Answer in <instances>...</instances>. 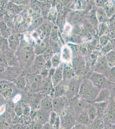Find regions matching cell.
Instances as JSON below:
<instances>
[{
	"mask_svg": "<svg viewBox=\"0 0 115 129\" xmlns=\"http://www.w3.org/2000/svg\"><path fill=\"white\" fill-rule=\"evenodd\" d=\"M108 61L105 55L100 56L96 60L94 68V72L106 75L110 69Z\"/></svg>",
	"mask_w": 115,
	"mask_h": 129,
	"instance_id": "30bf717a",
	"label": "cell"
},
{
	"mask_svg": "<svg viewBox=\"0 0 115 129\" xmlns=\"http://www.w3.org/2000/svg\"><path fill=\"white\" fill-rule=\"evenodd\" d=\"M77 123L91 126L92 121L91 120L88 114L87 111L76 116Z\"/></svg>",
	"mask_w": 115,
	"mask_h": 129,
	"instance_id": "44dd1931",
	"label": "cell"
},
{
	"mask_svg": "<svg viewBox=\"0 0 115 129\" xmlns=\"http://www.w3.org/2000/svg\"><path fill=\"white\" fill-rule=\"evenodd\" d=\"M112 50H113L112 46L111 44L110 41L106 45L102 47V49H101V51L103 53V54L105 55L107 54L108 53H109V52L112 51Z\"/></svg>",
	"mask_w": 115,
	"mask_h": 129,
	"instance_id": "d590c367",
	"label": "cell"
},
{
	"mask_svg": "<svg viewBox=\"0 0 115 129\" xmlns=\"http://www.w3.org/2000/svg\"><path fill=\"white\" fill-rule=\"evenodd\" d=\"M15 87L16 86L13 82L7 80H2L0 85L1 94L4 98L8 100L13 95Z\"/></svg>",
	"mask_w": 115,
	"mask_h": 129,
	"instance_id": "8fae6325",
	"label": "cell"
},
{
	"mask_svg": "<svg viewBox=\"0 0 115 129\" xmlns=\"http://www.w3.org/2000/svg\"><path fill=\"white\" fill-rule=\"evenodd\" d=\"M41 129H56L55 126L50 124L49 123L44 124Z\"/></svg>",
	"mask_w": 115,
	"mask_h": 129,
	"instance_id": "b9f144b4",
	"label": "cell"
},
{
	"mask_svg": "<svg viewBox=\"0 0 115 129\" xmlns=\"http://www.w3.org/2000/svg\"><path fill=\"white\" fill-rule=\"evenodd\" d=\"M21 71L16 67H9L5 70L4 75V79L3 80L13 81L16 78L20 76Z\"/></svg>",
	"mask_w": 115,
	"mask_h": 129,
	"instance_id": "7c38bea8",
	"label": "cell"
},
{
	"mask_svg": "<svg viewBox=\"0 0 115 129\" xmlns=\"http://www.w3.org/2000/svg\"><path fill=\"white\" fill-rule=\"evenodd\" d=\"M61 55V59L65 62V63H69L72 59L73 53L72 50L67 46H65L63 47Z\"/></svg>",
	"mask_w": 115,
	"mask_h": 129,
	"instance_id": "ffe728a7",
	"label": "cell"
},
{
	"mask_svg": "<svg viewBox=\"0 0 115 129\" xmlns=\"http://www.w3.org/2000/svg\"><path fill=\"white\" fill-rule=\"evenodd\" d=\"M53 67V64H52V63L51 62V60H50L47 61L46 62L45 67H44L45 69L49 71Z\"/></svg>",
	"mask_w": 115,
	"mask_h": 129,
	"instance_id": "60d3db41",
	"label": "cell"
},
{
	"mask_svg": "<svg viewBox=\"0 0 115 129\" xmlns=\"http://www.w3.org/2000/svg\"><path fill=\"white\" fill-rule=\"evenodd\" d=\"M110 67L115 66V51L112 50L106 55Z\"/></svg>",
	"mask_w": 115,
	"mask_h": 129,
	"instance_id": "f546056e",
	"label": "cell"
},
{
	"mask_svg": "<svg viewBox=\"0 0 115 129\" xmlns=\"http://www.w3.org/2000/svg\"><path fill=\"white\" fill-rule=\"evenodd\" d=\"M104 9L108 17L109 18L115 12V5L113 2H107Z\"/></svg>",
	"mask_w": 115,
	"mask_h": 129,
	"instance_id": "4316f807",
	"label": "cell"
},
{
	"mask_svg": "<svg viewBox=\"0 0 115 129\" xmlns=\"http://www.w3.org/2000/svg\"><path fill=\"white\" fill-rule=\"evenodd\" d=\"M87 112L89 117L92 121L96 119L98 115L97 109L93 103H91L88 108Z\"/></svg>",
	"mask_w": 115,
	"mask_h": 129,
	"instance_id": "d4e9b609",
	"label": "cell"
},
{
	"mask_svg": "<svg viewBox=\"0 0 115 129\" xmlns=\"http://www.w3.org/2000/svg\"><path fill=\"white\" fill-rule=\"evenodd\" d=\"M74 70L71 64L70 63H64L63 64V81L66 83L71 80L75 75Z\"/></svg>",
	"mask_w": 115,
	"mask_h": 129,
	"instance_id": "4fadbf2b",
	"label": "cell"
},
{
	"mask_svg": "<svg viewBox=\"0 0 115 129\" xmlns=\"http://www.w3.org/2000/svg\"><path fill=\"white\" fill-rule=\"evenodd\" d=\"M61 53H55L51 59V62L53 64V67L55 68H57L61 64Z\"/></svg>",
	"mask_w": 115,
	"mask_h": 129,
	"instance_id": "f1b7e54d",
	"label": "cell"
},
{
	"mask_svg": "<svg viewBox=\"0 0 115 129\" xmlns=\"http://www.w3.org/2000/svg\"><path fill=\"white\" fill-rule=\"evenodd\" d=\"M106 76L109 82L115 83V66L110 68Z\"/></svg>",
	"mask_w": 115,
	"mask_h": 129,
	"instance_id": "4dcf8cb0",
	"label": "cell"
},
{
	"mask_svg": "<svg viewBox=\"0 0 115 129\" xmlns=\"http://www.w3.org/2000/svg\"><path fill=\"white\" fill-rule=\"evenodd\" d=\"M91 23L94 28L98 29L99 25V23L98 21V19L96 16V11L94 10L92 12L90 16Z\"/></svg>",
	"mask_w": 115,
	"mask_h": 129,
	"instance_id": "1f68e13d",
	"label": "cell"
},
{
	"mask_svg": "<svg viewBox=\"0 0 115 129\" xmlns=\"http://www.w3.org/2000/svg\"><path fill=\"white\" fill-rule=\"evenodd\" d=\"M90 103L78 95L73 99L69 100L68 109L71 110L69 112L77 116L86 111Z\"/></svg>",
	"mask_w": 115,
	"mask_h": 129,
	"instance_id": "3957f363",
	"label": "cell"
},
{
	"mask_svg": "<svg viewBox=\"0 0 115 129\" xmlns=\"http://www.w3.org/2000/svg\"><path fill=\"white\" fill-rule=\"evenodd\" d=\"M111 99V93L109 88H104L100 90L94 103L107 102H109Z\"/></svg>",
	"mask_w": 115,
	"mask_h": 129,
	"instance_id": "2e32d148",
	"label": "cell"
},
{
	"mask_svg": "<svg viewBox=\"0 0 115 129\" xmlns=\"http://www.w3.org/2000/svg\"><path fill=\"white\" fill-rule=\"evenodd\" d=\"M105 126L115 125V102L111 99L103 114Z\"/></svg>",
	"mask_w": 115,
	"mask_h": 129,
	"instance_id": "ba28073f",
	"label": "cell"
},
{
	"mask_svg": "<svg viewBox=\"0 0 115 129\" xmlns=\"http://www.w3.org/2000/svg\"><path fill=\"white\" fill-rule=\"evenodd\" d=\"M109 88L111 93V98L115 102V83H110Z\"/></svg>",
	"mask_w": 115,
	"mask_h": 129,
	"instance_id": "74e56055",
	"label": "cell"
},
{
	"mask_svg": "<svg viewBox=\"0 0 115 129\" xmlns=\"http://www.w3.org/2000/svg\"><path fill=\"white\" fill-rule=\"evenodd\" d=\"M104 129H107V128H106L105 127H104Z\"/></svg>",
	"mask_w": 115,
	"mask_h": 129,
	"instance_id": "ee69618b",
	"label": "cell"
},
{
	"mask_svg": "<svg viewBox=\"0 0 115 129\" xmlns=\"http://www.w3.org/2000/svg\"><path fill=\"white\" fill-rule=\"evenodd\" d=\"M63 64L61 63L58 67L56 68L55 72L54 75L50 79L51 83L52 84L53 87L57 86L58 84L63 81Z\"/></svg>",
	"mask_w": 115,
	"mask_h": 129,
	"instance_id": "9a60e30c",
	"label": "cell"
},
{
	"mask_svg": "<svg viewBox=\"0 0 115 129\" xmlns=\"http://www.w3.org/2000/svg\"><path fill=\"white\" fill-rule=\"evenodd\" d=\"M8 42L10 50L16 53L19 48L20 44L19 37L16 35H11L9 36Z\"/></svg>",
	"mask_w": 115,
	"mask_h": 129,
	"instance_id": "d6986e66",
	"label": "cell"
},
{
	"mask_svg": "<svg viewBox=\"0 0 115 129\" xmlns=\"http://www.w3.org/2000/svg\"><path fill=\"white\" fill-rule=\"evenodd\" d=\"M96 16L99 24L106 23L108 21V17L104 8H98L96 11Z\"/></svg>",
	"mask_w": 115,
	"mask_h": 129,
	"instance_id": "603a6c76",
	"label": "cell"
},
{
	"mask_svg": "<svg viewBox=\"0 0 115 129\" xmlns=\"http://www.w3.org/2000/svg\"><path fill=\"white\" fill-rule=\"evenodd\" d=\"M72 66L75 73L78 75H83L86 69V62L83 56L80 53H73Z\"/></svg>",
	"mask_w": 115,
	"mask_h": 129,
	"instance_id": "52a82bcc",
	"label": "cell"
},
{
	"mask_svg": "<svg viewBox=\"0 0 115 129\" xmlns=\"http://www.w3.org/2000/svg\"><path fill=\"white\" fill-rule=\"evenodd\" d=\"M51 112L39 108L36 111L35 114L36 121L38 122L43 125L49 123L50 121V115Z\"/></svg>",
	"mask_w": 115,
	"mask_h": 129,
	"instance_id": "e0dca14e",
	"label": "cell"
},
{
	"mask_svg": "<svg viewBox=\"0 0 115 129\" xmlns=\"http://www.w3.org/2000/svg\"><path fill=\"white\" fill-rule=\"evenodd\" d=\"M109 41L110 40H109V36L104 35L101 36L100 38V43L101 45L102 46V47L106 45L109 42Z\"/></svg>",
	"mask_w": 115,
	"mask_h": 129,
	"instance_id": "8d00e7d4",
	"label": "cell"
},
{
	"mask_svg": "<svg viewBox=\"0 0 115 129\" xmlns=\"http://www.w3.org/2000/svg\"><path fill=\"white\" fill-rule=\"evenodd\" d=\"M72 129H91V126L77 123Z\"/></svg>",
	"mask_w": 115,
	"mask_h": 129,
	"instance_id": "f35d334b",
	"label": "cell"
},
{
	"mask_svg": "<svg viewBox=\"0 0 115 129\" xmlns=\"http://www.w3.org/2000/svg\"><path fill=\"white\" fill-rule=\"evenodd\" d=\"M55 53L50 48H48L47 50H46L44 53H43L42 55L44 59L46 61L51 60L52 58Z\"/></svg>",
	"mask_w": 115,
	"mask_h": 129,
	"instance_id": "836d02e7",
	"label": "cell"
},
{
	"mask_svg": "<svg viewBox=\"0 0 115 129\" xmlns=\"http://www.w3.org/2000/svg\"><path fill=\"white\" fill-rule=\"evenodd\" d=\"M107 29V25H106V23L100 24L98 28L99 36L101 37V36L104 35Z\"/></svg>",
	"mask_w": 115,
	"mask_h": 129,
	"instance_id": "e575fe53",
	"label": "cell"
},
{
	"mask_svg": "<svg viewBox=\"0 0 115 129\" xmlns=\"http://www.w3.org/2000/svg\"><path fill=\"white\" fill-rule=\"evenodd\" d=\"M82 81L83 79H80L78 77L75 76L67 83L65 96L68 100H72L78 95Z\"/></svg>",
	"mask_w": 115,
	"mask_h": 129,
	"instance_id": "277c9868",
	"label": "cell"
},
{
	"mask_svg": "<svg viewBox=\"0 0 115 129\" xmlns=\"http://www.w3.org/2000/svg\"><path fill=\"white\" fill-rule=\"evenodd\" d=\"M60 129H72L77 123L76 116L69 112L60 116Z\"/></svg>",
	"mask_w": 115,
	"mask_h": 129,
	"instance_id": "9c48e42d",
	"label": "cell"
},
{
	"mask_svg": "<svg viewBox=\"0 0 115 129\" xmlns=\"http://www.w3.org/2000/svg\"><path fill=\"white\" fill-rule=\"evenodd\" d=\"M69 106V100L65 95L53 99V111L59 116L66 113L65 112L68 109Z\"/></svg>",
	"mask_w": 115,
	"mask_h": 129,
	"instance_id": "8992f818",
	"label": "cell"
},
{
	"mask_svg": "<svg viewBox=\"0 0 115 129\" xmlns=\"http://www.w3.org/2000/svg\"><path fill=\"white\" fill-rule=\"evenodd\" d=\"M110 42L112 46V49L115 51V38H112L110 39Z\"/></svg>",
	"mask_w": 115,
	"mask_h": 129,
	"instance_id": "7bdbcfd3",
	"label": "cell"
},
{
	"mask_svg": "<svg viewBox=\"0 0 115 129\" xmlns=\"http://www.w3.org/2000/svg\"><path fill=\"white\" fill-rule=\"evenodd\" d=\"M105 127V122L103 117L98 115L96 119L92 122L91 129H104Z\"/></svg>",
	"mask_w": 115,
	"mask_h": 129,
	"instance_id": "cb8c5ba5",
	"label": "cell"
},
{
	"mask_svg": "<svg viewBox=\"0 0 115 129\" xmlns=\"http://www.w3.org/2000/svg\"><path fill=\"white\" fill-rule=\"evenodd\" d=\"M100 90L88 78H86L82 81L78 95L89 103H93Z\"/></svg>",
	"mask_w": 115,
	"mask_h": 129,
	"instance_id": "7a4b0ae2",
	"label": "cell"
},
{
	"mask_svg": "<svg viewBox=\"0 0 115 129\" xmlns=\"http://www.w3.org/2000/svg\"><path fill=\"white\" fill-rule=\"evenodd\" d=\"M87 78L91 81L95 87L100 90L109 87L110 82L108 81L104 74L98 73L93 71Z\"/></svg>",
	"mask_w": 115,
	"mask_h": 129,
	"instance_id": "5b68a950",
	"label": "cell"
},
{
	"mask_svg": "<svg viewBox=\"0 0 115 129\" xmlns=\"http://www.w3.org/2000/svg\"><path fill=\"white\" fill-rule=\"evenodd\" d=\"M46 61L42 54L36 55L35 56L33 66L35 70L38 74L43 75V72H45V71H47L44 68Z\"/></svg>",
	"mask_w": 115,
	"mask_h": 129,
	"instance_id": "5bb4252c",
	"label": "cell"
},
{
	"mask_svg": "<svg viewBox=\"0 0 115 129\" xmlns=\"http://www.w3.org/2000/svg\"><path fill=\"white\" fill-rule=\"evenodd\" d=\"M67 85V83L62 81L57 86L54 87L53 98L65 95Z\"/></svg>",
	"mask_w": 115,
	"mask_h": 129,
	"instance_id": "ac0fdd59",
	"label": "cell"
},
{
	"mask_svg": "<svg viewBox=\"0 0 115 129\" xmlns=\"http://www.w3.org/2000/svg\"><path fill=\"white\" fill-rule=\"evenodd\" d=\"M96 6L98 8H104L105 7V5L107 2V1H95Z\"/></svg>",
	"mask_w": 115,
	"mask_h": 129,
	"instance_id": "ab89813d",
	"label": "cell"
},
{
	"mask_svg": "<svg viewBox=\"0 0 115 129\" xmlns=\"http://www.w3.org/2000/svg\"><path fill=\"white\" fill-rule=\"evenodd\" d=\"M109 102H103V103H93L97 109L98 114V115L103 116L104 112L105 109L107 107V106L108 105V103Z\"/></svg>",
	"mask_w": 115,
	"mask_h": 129,
	"instance_id": "83f0119b",
	"label": "cell"
},
{
	"mask_svg": "<svg viewBox=\"0 0 115 129\" xmlns=\"http://www.w3.org/2000/svg\"><path fill=\"white\" fill-rule=\"evenodd\" d=\"M13 82L16 87L21 90L24 89L26 85L27 81L26 78L23 76H19Z\"/></svg>",
	"mask_w": 115,
	"mask_h": 129,
	"instance_id": "484cf974",
	"label": "cell"
},
{
	"mask_svg": "<svg viewBox=\"0 0 115 129\" xmlns=\"http://www.w3.org/2000/svg\"><path fill=\"white\" fill-rule=\"evenodd\" d=\"M50 48L55 53H59L60 47L58 43L56 41H53L50 40Z\"/></svg>",
	"mask_w": 115,
	"mask_h": 129,
	"instance_id": "d6a6232c",
	"label": "cell"
},
{
	"mask_svg": "<svg viewBox=\"0 0 115 129\" xmlns=\"http://www.w3.org/2000/svg\"><path fill=\"white\" fill-rule=\"evenodd\" d=\"M16 55L21 69H25L34 65L35 53L33 47L30 44H24L19 46Z\"/></svg>",
	"mask_w": 115,
	"mask_h": 129,
	"instance_id": "6da1fadb",
	"label": "cell"
},
{
	"mask_svg": "<svg viewBox=\"0 0 115 129\" xmlns=\"http://www.w3.org/2000/svg\"><path fill=\"white\" fill-rule=\"evenodd\" d=\"M40 109L51 112L53 111V98L46 96L43 99L40 105Z\"/></svg>",
	"mask_w": 115,
	"mask_h": 129,
	"instance_id": "7402d4cb",
	"label": "cell"
}]
</instances>
